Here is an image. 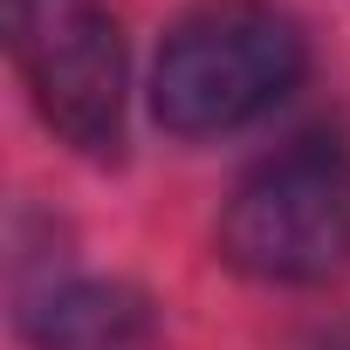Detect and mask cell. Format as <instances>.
<instances>
[{
    "mask_svg": "<svg viewBox=\"0 0 350 350\" xmlns=\"http://www.w3.org/2000/svg\"><path fill=\"white\" fill-rule=\"evenodd\" d=\"M309 76V35L275 0H200L151 55V124L179 144H213L261 124Z\"/></svg>",
    "mask_w": 350,
    "mask_h": 350,
    "instance_id": "6da1fadb",
    "label": "cell"
},
{
    "mask_svg": "<svg viewBox=\"0 0 350 350\" xmlns=\"http://www.w3.org/2000/svg\"><path fill=\"white\" fill-rule=\"evenodd\" d=\"M213 247L241 282L329 288L350 275V144L329 131L275 144L220 200Z\"/></svg>",
    "mask_w": 350,
    "mask_h": 350,
    "instance_id": "7a4b0ae2",
    "label": "cell"
},
{
    "mask_svg": "<svg viewBox=\"0 0 350 350\" xmlns=\"http://www.w3.org/2000/svg\"><path fill=\"white\" fill-rule=\"evenodd\" d=\"M8 55L35 117L90 165L124 158L131 55L110 0H8Z\"/></svg>",
    "mask_w": 350,
    "mask_h": 350,
    "instance_id": "3957f363",
    "label": "cell"
},
{
    "mask_svg": "<svg viewBox=\"0 0 350 350\" xmlns=\"http://www.w3.org/2000/svg\"><path fill=\"white\" fill-rule=\"evenodd\" d=\"M14 336L28 350H158V302L117 275H42L14 288Z\"/></svg>",
    "mask_w": 350,
    "mask_h": 350,
    "instance_id": "277c9868",
    "label": "cell"
},
{
    "mask_svg": "<svg viewBox=\"0 0 350 350\" xmlns=\"http://www.w3.org/2000/svg\"><path fill=\"white\" fill-rule=\"evenodd\" d=\"M329 350H350V329H343V336H336V343H329Z\"/></svg>",
    "mask_w": 350,
    "mask_h": 350,
    "instance_id": "5b68a950",
    "label": "cell"
}]
</instances>
